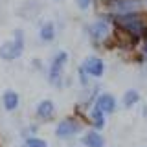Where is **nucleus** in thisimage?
Listing matches in <instances>:
<instances>
[{
  "label": "nucleus",
  "mask_w": 147,
  "mask_h": 147,
  "mask_svg": "<svg viewBox=\"0 0 147 147\" xmlns=\"http://www.w3.org/2000/svg\"><path fill=\"white\" fill-rule=\"evenodd\" d=\"M114 22L132 40H140L142 37L144 39L147 37V26H145V20L140 17V13H127V15L114 17Z\"/></svg>",
  "instance_id": "1"
},
{
  "label": "nucleus",
  "mask_w": 147,
  "mask_h": 147,
  "mask_svg": "<svg viewBox=\"0 0 147 147\" xmlns=\"http://www.w3.org/2000/svg\"><path fill=\"white\" fill-rule=\"evenodd\" d=\"M83 132H85V125L76 116H66V118L59 119L57 125H55V138L63 142H70L79 134H83Z\"/></svg>",
  "instance_id": "2"
},
{
  "label": "nucleus",
  "mask_w": 147,
  "mask_h": 147,
  "mask_svg": "<svg viewBox=\"0 0 147 147\" xmlns=\"http://www.w3.org/2000/svg\"><path fill=\"white\" fill-rule=\"evenodd\" d=\"M68 63V53L61 50L53 55L52 63H50V68H48V81L50 85L53 86H63V77H64V66Z\"/></svg>",
  "instance_id": "3"
},
{
  "label": "nucleus",
  "mask_w": 147,
  "mask_h": 147,
  "mask_svg": "<svg viewBox=\"0 0 147 147\" xmlns=\"http://www.w3.org/2000/svg\"><path fill=\"white\" fill-rule=\"evenodd\" d=\"M22 52H24V39L20 31H17V35L11 40H6L0 46V57L4 61H15L22 55Z\"/></svg>",
  "instance_id": "4"
},
{
  "label": "nucleus",
  "mask_w": 147,
  "mask_h": 147,
  "mask_svg": "<svg viewBox=\"0 0 147 147\" xmlns=\"http://www.w3.org/2000/svg\"><path fill=\"white\" fill-rule=\"evenodd\" d=\"M107 7L114 17L138 13V9L142 7V0H107Z\"/></svg>",
  "instance_id": "5"
},
{
  "label": "nucleus",
  "mask_w": 147,
  "mask_h": 147,
  "mask_svg": "<svg viewBox=\"0 0 147 147\" xmlns=\"http://www.w3.org/2000/svg\"><path fill=\"white\" fill-rule=\"evenodd\" d=\"M94 107H98L105 116H110V114H114L116 109H118V99L114 98L112 94H109V92H101L98 96V99H96Z\"/></svg>",
  "instance_id": "6"
},
{
  "label": "nucleus",
  "mask_w": 147,
  "mask_h": 147,
  "mask_svg": "<svg viewBox=\"0 0 147 147\" xmlns=\"http://www.w3.org/2000/svg\"><path fill=\"white\" fill-rule=\"evenodd\" d=\"M86 30H88V35L92 37V40H96V42H103L110 35V26L107 20H96Z\"/></svg>",
  "instance_id": "7"
},
{
  "label": "nucleus",
  "mask_w": 147,
  "mask_h": 147,
  "mask_svg": "<svg viewBox=\"0 0 147 147\" xmlns=\"http://www.w3.org/2000/svg\"><path fill=\"white\" fill-rule=\"evenodd\" d=\"M35 118L39 121H52L55 118V103L52 99H40L35 107Z\"/></svg>",
  "instance_id": "8"
},
{
  "label": "nucleus",
  "mask_w": 147,
  "mask_h": 147,
  "mask_svg": "<svg viewBox=\"0 0 147 147\" xmlns=\"http://www.w3.org/2000/svg\"><path fill=\"white\" fill-rule=\"evenodd\" d=\"M83 68H85V72L88 74L90 77H101L105 74V63H103V59H99V57H96V55H90V57H86L85 61H83L81 64Z\"/></svg>",
  "instance_id": "9"
},
{
  "label": "nucleus",
  "mask_w": 147,
  "mask_h": 147,
  "mask_svg": "<svg viewBox=\"0 0 147 147\" xmlns=\"http://www.w3.org/2000/svg\"><path fill=\"white\" fill-rule=\"evenodd\" d=\"M81 147H105V138L99 131L96 129H88L79 136Z\"/></svg>",
  "instance_id": "10"
},
{
  "label": "nucleus",
  "mask_w": 147,
  "mask_h": 147,
  "mask_svg": "<svg viewBox=\"0 0 147 147\" xmlns=\"http://www.w3.org/2000/svg\"><path fill=\"white\" fill-rule=\"evenodd\" d=\"M2 105L4 109L7 110V112H13V110L18 109V105H20V96H18L17 90H6L2 94Z\"/></svg>",
  "instance_id": "11"
},
{
  "label": "nucleus",
  "mask_w": 147,
  "mask_h": 147,
  "mask_svg": "<svg viewBox=\"0 0 147 147\" xmlns=\"http://www.w3.org/2000/svg\"><path fill=\"white\" fill-rule=\"evenodd\" d=\"M88 121H90L92 129L101 131V129H105V125H107V116H105L98 107H92L90 112H88Z\"/></svg>",
  "instance_id": "12"
},
{
  "label": "nucleus",
  "mask_w": 147,
  "mask_h": 147,
  "mask_svg": "<svg viewBox=\"0 0 147 147\" xmlns=\"http://www.w3.org/2000/svg\"><path fill=\"white\" fill-rule=\"evenodd\" d=\"M140 103V92L136 88H129L123 92V98H121V105L123 109H132Z\"/></svg>",
  "instance_id": "13"
},
{
  "label": "nucleus",
  "mask_w": 147,
  "mask_h": 147,
  "mask_svg": "<svg viewBox=\"0 0 147 147\" xmlns=\"http://www.w3.org/2000/svg\"><path fill=\"white\" fill-rule=\"evenodd\" d=\"M39 37H40V40H44V42H50V40H53V39H55V26H53V22H52V20L44 22V24L40 26V30H39Z\"/></svg>",
  "instance_id": "14"
},
{
  "label": "nucleus",
  "mask_w": 147,
  "mask_h": 147,
  "mask_svg": "<svg viewBox=\"0 0 147 147\" xmlns=\"http://www.w3.org/2000/svg\"><path fill=\"white\" fill-rule=\"evenodd\" d=\"M22 147H50V144L40 136H30V138H24Z\"/></svg>",
  "instance_id": "15"
},
{
  "label": "nucleus",
  "mask_w": 147,
  "mask_h": 147,
  "mask_svg": "<svg viewBox=\"0 0 147 147\" xmlns=\"http://www.w3.org/2000/svg\"><path fill=\"white\" fill-rule=\"evenodd\" d=\"M77 77H79V83L85 88H88V85H90V76L85 72V68L83 66H79V70H77Z\"/></svg>",
  "instance_id": "16"
},
{
  "label": "nucleus",
  "mask_w": 147,
  "mask_h": 147,
  "mask_svg": "<svg viewBox=\"0 0 147 147\" xmlns=\"http://www.w3.org/2000/svg\"><path fill=\"white\" fill-rule=\"evenodd\" d=\"M37 127L35 123H31V125H26L22 129V138H30V136H37Z\"/></svg>",
  "instance_id": "17"
},
{
  "label": "nucleus",
  "mask_w": 147,
  "mask_h": 147,
  "mask_svg": "<svg viewBox=\"0 0 147 147\" xmlns=\"http://www.w3.org/2000/svg\"><path fill=\"white\" fill-rule=\"evenodd\" d=\"M76 2H77V7H79V9H88L90 4H92V0H76Z\"/></svg>",
  "instance_id": "18"
},
{
  "label": "nucleus",
  "mask_w": 147,
  "mask_h": 147,
  "mask_svg": "<svg viewBox=\"0 0 147 147\" xmlns=\"http://www.w3.org/2000/svg\"><path fill=\"white\" fill-rule=\"evenodd\" d=\"M142 50H144V53L147 55V37L144 39V44H142Z\"/></svg>",
  "instance_id": "19"
},
{
  "label": "nucleus",
  "mask_w": 147,
  "mask_h": 147,
  "mask_svg": "<svg viewBox=\"0 0 147 147\" xmlns=\"http://www.w3.org/2000/svg\"><path fill=\"white\" fill-rule=\"evenodd\" d=\"M68 147H79V145H68Z\"/></svg>",
  "instance_id": "20"
},
{
  "label": "nucleus",
  "mask_w": 147,
  "mask_h": 147,
  "mask_svg": "<svg viewBox=\"0 0 147 147\" xmlns=\"http://www.w3.org/2000/svg\"><path fill=\"white\" fill-rule=\"evenodd\" d=\"M0 147H2V145H0Z\"/></svg>",
  "instance_id": "21"
}]
</instances>
